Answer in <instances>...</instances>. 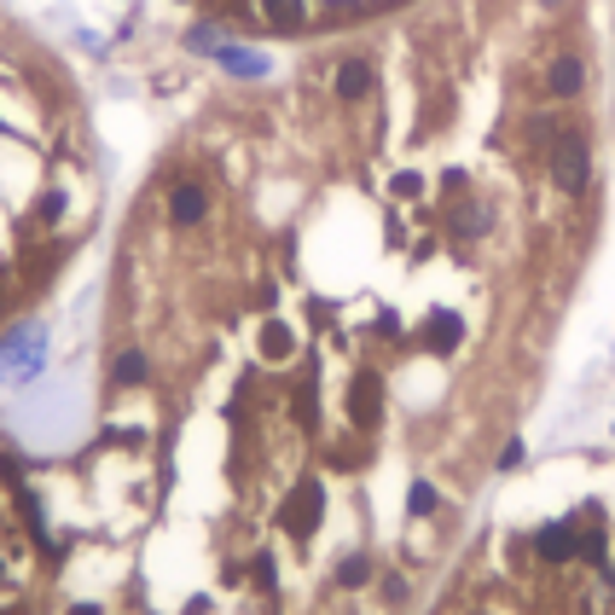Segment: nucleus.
Returning a JSON list of instances; mask_svg holds the SVG:
<instances>
[{"mask_svg": "<svg viewBox=\"0 0 615 615\" xmlns=\"http://www.w3.org/2000/svg\"><path fill=\"white\" fill-rule=\"evenodd\" d=\"M551 180H558L563 192L586 187V139L581 134H558V146H551Z\"/></svg>", "mask_w": 615, "mask_h": 615, "instance_id": "nucleus-2", "label": "nucleus"}, {"mask_svg": "<svg viewBox=\"0 0 615 615\" xmlns=\"http://www.w3.org/2000/svg\"><path fill=\"white\" fill-rule=\"evenodd\" d=\"M139 378H146V355H116V366H111V383H122V389H134Z\"/></svg>", "mask_w": 615, "mask_h": 615, "instance_id": "nucleus-9", "label": "nucleus"}, {"mask_svg": "<svg viewBox=\"0 0 615 615\" xmlns=\"http://www.w3.org/2000/svg\"><path fill=\"white\" fill-rule=\"evenodd\" d=\"M581 81H586L581 58H558V65H551V93H581Z\"/></svg>", "mask_w": 615, "mask_h": 615, "instance_id": "nucleus-8", "label": "nucleus"}, {"mask_svg": "<svg viewBox=\"0 0 615 615\" xmlns=\"http://www.w3.org/2000/svg\"><path fill=\"white\" fill-rule=\"evenodd\" d=\"M372 93V65L366 58H343L337 65V99H366Z\"/></svg>", "mask_w": 615, "mask_h": 615, "instance_id": "nucleus-6", "label": "nucleus"}, {"mask_svg": "<svg viewBox=\"0 0 615 615\" xmlns=\"http://www.w3.org/2000/svg\"><path fill=\"white\" fill-rule=\"evenodd\" d=\"M215 58H221V70H233V76H244V81L268 76V58H261L256 47H233V41H227V47H221Z\"/></svg>", "mask_w": 615, "mask_h": 615, "instance_id": "nucleus-5", "label": "nucleus"}, {"mask_svg": "<svg viewBox=\"0 0 615 615\" xmlns=\"http://www.w3.org/2000/svg\"><path fill=\"white\" fill-rule=\"evenodd\" d=\"M35 366H41V332L24 325V332H12L0 343V378H30Z\"/></svg>", "mask_w": 615, "mask_h": 615, "instance_id": "nucleus-3", "label": "nucleus"}, {"mask_svg": "<svg viewBox=\"0 0 615 615\" xmlns=\"http://www.w3.org/2000/svg\"><path fill=\"white\" fill-rule=\"evenodd\" d=\"M261 18H268L273 30H297L308 18V0H261Z\"/></svg>", "mask_w": 615, "mask_h": 615, "instance_id": "nucleus-7", "label": "nucleus"}, {"mask_svg": "<svg viewBox=\"0 0 615 615\" xmlns=\"http://www.w3.org/2000/svg\"><path fill=\"white\" fill-rule=\"evenodd\" d=\"M546 7H563V0H546Z\"/></svg>", "mask_w": 615, "mask_h": 615, "instance_id": "nucleus-12", "label": "nucleus"}, {"mask_svg": "<svg viewBox=\"0 0 615 615\" xmlns=\"http://www.w3.org/2000/svg\"><path fill=\"white\" fill-rule=\"evenodd\" d=\"M429 615H615V523L569 511L500 528Z\"/></svg>", "mask_w": 615, "mask_h": 615, "instance_id": "nucleus-1", "label": "nucleus"}, {"mask_svg": "<svg viewBox=\"0 0 615 615\" xmlns=\"http://www.w3.org/2000/svg\"><path fill=\"white\" fill-rule=\"evenodd\" d=\"M454 227H459V238H470V233H482V227H488V203H465V210H459V221H454Z\"/></svg>", "mask_w": 615, "mask_h": 615, "instance_id": "nucleus-11", "label": "nucleus"}, {"mask_svg": "<svg viewBox=\"0 0 615 615\" xmlns=\"http://www.w3.org/2000/svg\"><path fill=\"white\" fill-rule=\"evenodd\" d=\"M203 215H210V192H203L198 180H180V187H169V221H175V227H198Z\"/></svg>", "mask_w": 615, "mask_h": 615, "instance_id": "nucleus-4", "label": "nucleus"}, {"mask_svg": "<svg viewBox=\"0 0 615 615\" xmlns=\"http://www.w3.org/2000/svg\"><path fill=\"white\" fill-rule=\"evenodd\" d=\"M187 47H192V53H221V47H227V35H221L215 24H198V30L187 35Z\"/></svg>", "mask_w": 615, "mask_h": 615, "instance_id": "nucleus-10", "label": "nucleus"}]
</instances>
